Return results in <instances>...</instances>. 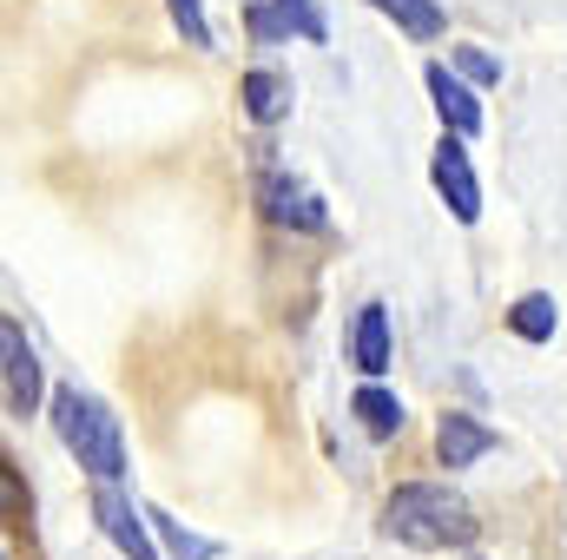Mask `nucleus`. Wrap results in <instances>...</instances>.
I'll return each mask as SVG.
<instances>
[{"label": "nucleus", "mask_w": 567, "mask_h": 560, "mask_svg": "<svg viewBox=\"0 0 567 560\" xmlns=\"http://www.w3.org/2000/svg\"><path fill=\"white\" fill-rule=\"evenodd\" d=\"M429 178H435V191L449 198L455 225H475V218H482V185H475V172H468V152H462V133H442V145H435V158H429Z\"/></svg>", "instance_id": "nucleus-3"}, {"label": "nucleus", "mask_w": 567, "mask_h": 560, "mask_svg": "<svg viewBox=\"0 0 567 560\" xmlns=\"http://www.w3.org/2000/svg\"><path fill=\"white\" fill-rule=\"evenodd\" d=\"M370 7L390 13L410 40H435V33H442V7H435V0H370Z\"/></svg>", "instance_id": "nucleus-12"}, {"label": "nucleus", "mask_w": 567, "mask_h": 560, "mask_svg": "<svg viewBox=\"0 0 567 560\" xmlns=\"http://www.w3.org/2000/svg\"><path fill=\"white\" fill-rule=\"evenodd\" d=\"M455 66H462L468 80H482V86H495V80H502V60H488L482 46H455Z\"/></svg>", "instance_id": "nucleus-17"}, {"label": "nucleus", "mask_w": 567, "mask_h": 560, "mask_svg": "<svg viewBox=\"0 0 567 560\" xmlns=\"http://www.w3.org/2000/svg\"><path fill=\"white\" fill-rule=\"evenodd\" d=\"M251 33H258V40H278V33L323 40L330 27H323V13H317L310 0H258V7H251Z\"/></svg>", "instance_id": "nucleus-7"}, {"label": "nucleus", "mask_w": 567, "mask_h": 560, "mask_svg": "<svg viewBox=\"0 0 567 560\" xmlns=\"http://www.w3.org/2000/svg\"><path fill=\"white\" fill-rule=\"evenodd\" d=\"M93 515H100L106 541H113L126 560H158V554H152V541H145V521H152V515H133V501H126L113 481H100V495H93Z\"/></svg>", "instance_id": "nucleus-4"}, {"label": "nucleus", "mask_w": 567, "mask_h": 560, "mask_svg": "<svg viewBox=\"0 0 567 560\" xmlns=\"http://www.w3.org/2000/svg\"><path fill=\"white\" fill-rule=\"evenodd\" d=\"M152 515V528H158V541L172 548L178 560H218V541H205V535H192L185 521H172V515H158V508H145Z\"/></svg>", "instance_id": "nucleus-15"}, {"label": "nucleus", "mask_w": 567, "mask_h": 560, "mask_svg": "<svg viewBox=\"0 0 567 560\" xmlns=\"http://www.w3.org/2000/svg\"><path fill=\"white\" fill-rule=\"evenodd\" d=\"M238 93H245V113H251L258 126H278L284 113H290V86H284V80L271 73V66H251Z\"/></svg>", "instance_id": "nucleus-11"}, {"label": "nucleus", "mask_w": 567, "mask_h": 560, "mask_svg": "<svg viewBox=\"0 0 567 560\" xmlns=\"http://www.w3.org/2000/svg\"><path fill=\"white\" fill-rule=\"evenodd\" d=\"M495 448V428H482L475 416H442L435 428V455L449 462V468H468V462H482Z\"/></svg>", "instance_id": "nucleus-9"}, {"label": "nucleus", "mask_w": 567, "mask_h": 560, "mask_svg": "<svg viewBox=\"0 0 567 560\" xmlns=\"http://www.w3.org/2000/svg\"><path fill=\"white\" fill-rule=\"evenodd\" d=\"M383 535L403 541V548H468L475 541V515L455 488H435V481H410L390 495L383 508Z\"/></svg>", "instance_id": "nucleus-1"}, {"label": "nucleus", "mask_w": 567, "mask_h": 560, "mask_svg": "<svg viewBox=\"0 0 567 560\" xmlns=\"http://www.w3.org/2000/svg\"><path fill=\"white\" fill-rule=\"evenodd\" d=\"M357 370L363 376H383L390 370V310L383 303H363L357 310Z\"/></svg>", "instance_id": "nucleus-10"}, {"label": "nucleus", "mask_w": 567, "mask_h": 560, "mask_svg": "<svg viewBox=\"0 0 567 560\" xmlns=\"http://www.w3.org/2000/svg\"><path fill=\"white\" fill-rule=\"evenodd\" d=\"M350 409H357V422H363L370 435H396V428H403V403H396L390 390H377V383H370V390H357V403H350Z\"/></svg>", "instance_id": "nucleus-14"}, {"label": "nucleus", "mask_w": 567, "mask_h": 560, "mask_svg": "<svg viewBox=\"0 0 567 560\" xmlns=\"http://www.w3.org/2000/svg\"><path fill=\"white\" fill-rule=\"evenodd\" d=\"M423 86H429V100H435V113H442V126H449V133H462V139H468V133H482V100H475L449 66H429Z\"/></svg>", "instance_id": "nucleus-6"}, {"label": "nucleus", "mask_w": 567, "mask_h": 560, "mask_svg": "<svg viewBox=\"0 0 567 560\" xmlns=\"http://www.w3.org/2000/svg\"><path fill=\"white\" fill-rule=\"evenodd\" d=\"M508 323H515V336H528V343H548L555 336V323H561V310H555V297H522L515 310H508Z\"/></svg>", "instance_id": "nucleus-13"}, {"label": "nucleus", "mask_w": 567, "mask_h": 560, "mask_svg": "<svg viewBox=\"0 0 567 560\" xmlns=\"http://www.w3.org/2000/svg\"><path fill=\"white\" fill-rule=\"evenodd\" d=\"M0 350H7V409L33 416V403H40V356L27 350V336H20L13 317L0 323Z\"/></svg>", "instance_id": "nucleus-5"}, {"label": "nucleus", "mask_w": 567, "mask_h": 560, "mask_svg": "<svg viewBox=\"0 0 567 560\" xmlns=\"http://www.w3.org/2000/svg\"><path fill=\"white\" fill-rule=\"evenodd\" d=\"M265 211H271L278 225H297V231H323V225H330V211H323L297 178H284V172L265 178Z\"/></svg>", "instance_id": "nucleus-8"}, {"label": "nucleus", "mask_w": 567, "mask_h": 560, "mask_svg": "<svg viewBox=\"0 0 567 560\" xmlns=\"http://www.w3.org/2000/svg\"><path fill=\"white\" fill-rule=\"evenodd\" d=\"M165 7H172V20H178L185 46H212V27H205V7H198V0H165Z\"/></svg>", "instance_id": "nucleus-16"}, {"label": "nucleus", "mask_w": 567, "mask_h": 560, "mask_svg": "<svg viewBox=\"0 0 567 560\" xmlns=\"http://www.w3.org/2000/svg\"><path fill=\"white\" fill-rule=\"evenodd\" d=\"M53 428H60V442L80 455V468H93L100 481H120V475H126V435H120V416H113L100 396H86L80 383L53 390Z\"/></svg>", "instance_id": "nucleus-2"}]
</instances>
